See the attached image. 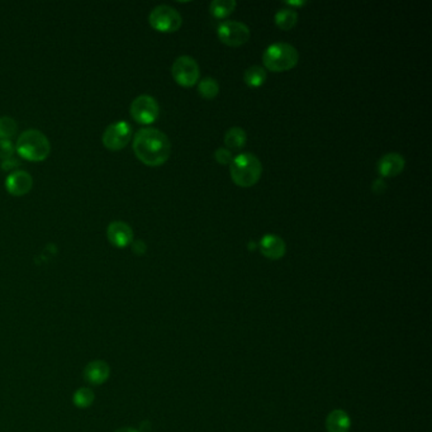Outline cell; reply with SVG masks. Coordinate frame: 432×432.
Returning <instances> with one entry per match:
<instances>
[{"label": "cell", "mask_w": 432, "mask_h": 432, "mask_svg": "<svg viewBox=\"0 0 432 432\" xmlns=\"http://www.w3.org/2000/svg\"><path fill=\"white\" fill-rule=\"evenodd\" d=\"M133 151L147 167H161L171 154V143L167 134L158 128H142L134 134Z\"/></svg>", "instance_id": "cell-1"}, {"label": "cell", "mask_w": 432, "mask_h": 432, "mask_svg": "<svg viewBox=\"0 0 432 432\" xmlns=\"http://www.w3.org/2000/svg\"><path fill=\"white\" fill-rule=\"evenodd\" d=\"M230 173L233 183L241 188H250L258 183L263 174L261 161L252 154H240L232 158Z\"/></svg>", "instance_id": "cell-2"}, {"label": "cell", "mask_w": 432, "mask_h": 432, "mask_svg": "<svg viewBox=\"0 0 432 432\" xmlns=\"http://www.w3.org/2000/svg\"><path fill=\"white\" fill-rule=\"evenodd\" d=\"M16 151L27 161L40 163L50 155V141L41 131L27 130L18 137Z\"/></svg>", "instance_id": "cell-3"}, {"label": "cell", "mask_w": 432, "mask_h": 432, "mask_svg": "<svg viewBox=\"0 0 432 432\" xmlns=\"http://www.w3.org/2000/svg\"><path fill=\"white\" fill-rule=\"evenodd\" d=\"M298 60H300V53L297 49L285 42H278V43L270 45L263 55L264 67L274 73L291 70L293 67H297Z\"/></svg>", "instance_id": "cell-4"}, {"label": "cell", "mask_w": 432, "mask_h": 432, "mask_svg": "<svg viewBox=\"0 0 432 432\" xmlns=\"http://www.w3.org/2000/svg\"><path fill=\"white\" fill-rule=\"evenodd\" d=\"M149 22L151 27L158 32L171 34L182 27L183 18L176 9L163 4L151 10Z\"/></svg>", "instance_id": "cell-5"}, {"label": "cell", "mask_w": 432, "mask_h": 432, "mask_svg": "<svg viewBox=\"0 0 432 432\" xmlns=\"http://www.w3.org/2000/svg\"><path fill=\"white\" fill-rule=\"evenodd\" d=\"M171 74L179 85L191 88L200 80V65L191 56H180L175 60L171 67Z\"/></svg>", "instance_id": "cell-6"}, {"label": "cell", "mask_w": 432, "mask_h": 432, "mask_svg": "<svg viewBox=\"0 0 432 432\" xmlns=\"http://www.w3.org/2000/svg\"><path fill=\"white\" fill-rule=\"evenodd\" d=\"M132 139V127L125 121H117L109 125L103 133V145L110 151L125 149Z\"/></svg>", "instance_id": "cell-7"}, {"label": "cell", "mask_w": 432, "mask_h": 432, "mask_svg": "<svg viewBox=\"0 0 432 432\" xmlns=\"http://www.w3.org/2000/svg\"><path fill=\"white\" fill-rule=\"evenodd\" d=\"M131 117L140 125H151L158 119L160 107L156 99L151 95H140L131 103Z\"/></svg>", "instance_id": "cell-8"}, {"label": "cell", "mask_w": 432, "mask_h": 432, "mask_svg": "<svg viewBox=\"0 0 432 432\" xmlns=\"http://www.w3.org/2000/svg\"><path fill=\"white\" fill-rule=\"evenodd\" d=\"M218 38L227 46L239 47L250 40V29L248 25L236 21H226L217 28Z\"/></svg>", "instance_id": "cell-9"}, {"label": "cell", "mask_w": 432, "mask_h": 432, "mask_svg": "<svg viewBox=\"0 0 432 432\" xmlns=\"http://www.w3.org/2000/svg\"><path fill=\"white\" fill-rule=\"evenodd\" d=\"M109 242L118 249H125L133 242V231L123 221H113L107 228Z\"/></svg>", "instance_id": "cell-10"}, {"label": "cell", "mask_w": 432, "mask_h": 432, "mask_svg": "<svg viewBox=\"0 0 432 432\" xmlns=\"http://www.w3.org/2000/svg\"><path fill=\"white\" fill-rule=\"evenodd\" d=\"M32 187H34L32 176L23 170L13 171L12 174L8 175L5 180V189L9 194L14 197H22L28 194L32 189Z\"/></svg>", "instance_id": "cell-11"}, {"label": "cell", "mask_w": 432, "mask_h": 432, "mask_svg": "<svg viewBox=\"0 0 432 432\" xmlns=\"http://www.w3.org/2000/svg\"><path fill=\"white\" fill-rule=\"evenodd\" d=\"M110 376V366L104 360H93L84 368L83 378L91 385H101Z\"/></svg>", "instance_id": "cell-12"}, {"label": "cell", "mask_w": 432, "mask_h": 432, "mask_svg": "<svg viewBox=\"0 0 432 432\" xmlns=\"http://www.w3.org/2000/svg\"><path fill=\"white\" fill-rule=\"evenodd\" d=\"M406 167V160L397 152H389L379 158L378 161V173L383 178H394L403 171Z\"/></svg>", "instance_id": "cell-13"}, {"label": "cell", "mask_w": 432, "mask_h": 432, "mask_svg": "<svg viewBox=\"0 0 432 432\" xmlns=\"http://www.w3.org/2000/svg\"><path fill=\"white\" fill-rule=\"evenodd\" d=\"M259 248L261 254L270 260L282 259L287 251L284 240L275 235H265L259 243Z\"/></svg>", "instance_id": "cell-14"}, {"label": "cell", "mask_w": 432, "mask_h": 432, "mask_svg": "<svg viewBox=\"0 0 432 432\" xmlns=\"http://www.w3.org/2000/svg\"><path fill=\"white\" fill-rule=\"evenodd\" d=\"M351 420L344 409H333L326 418L327 432H349Z\"/></svg>", "instance_id": "cell-15"}, {"label": "cell", "mask_w": 432, "mask_h": 432, "mask_svg": "<svg viewBox=\"0 0 432 432\" xmlns=\"http://www.w3.org/2000/svg\"><path fill=\"white\" fill-rule=\"evenodd\" d=\"M248 141V134L241 127H232L225 134L226 146L228 150H240Z\"/></svg>", "instance_id": "cell-16"}, {"label": "cell", "mask_w": 432, "mask_h": 432, "mask_svg": "<svg viewBox=\"0 0 432 432\" xmlns=\"http://www.w3.org/2000/svg\"><path fill=\"white\" fill-rule=\"evenodd\" d=\"M298 22V13L291 8H284L278 10L275 14V25L283 31H289Z\"/></svg>", "instance_id": "cell-17"}, {"label": "cell", "mask_w": 432, "mask_h": 432, "mask_svg": "<svg viewBox=\"0 0 432 432\" xmlns=\"http://www.w3.org/2000/svg\"><path fill=\"white\" fill-rule=\"evenodd\" d=\"M266 76L267 75H266V70L264 67L254 65L245 71L243 80L250 88H259L265 83Z\"/></svg>", "instance_id": "cell-18"}, {"label": "cell", "mask_w": 432, "mask_h": 432, "mask_svg": "<svg viewBox=\"0 0 432 432\" xmlns=\"http://www.w3.org/2000/svg\"><path fill=\"white\" fill-rule=\"evenodd\" d=\"M236 8V1L235 0H213L209 4V12L215 18L228 17Z\"/></svg>", "instance_id": "cell-19"}, {"label": "cell", "mask_w": 432, "mask_h": 432, "mask_svg": "<svg viewBox=\"0 0 432 432\" xmlns=\"http://www.w3.org/2000/svg\"><path fill=\"white\" fill-rule=\"evenodd\" d=\"M95 394L91 388H79L75 393L73 394V403L76 407L84 409V408H89L94 403Z\"/></svg>", "instance_id": "cell-20"}, {"label": "cell", "mask_w": 432, "mask_h": 432, "mask_svg": "<svg viewBox=\"0 0 432 432\" xmlns=\"http://www.w3.org/2000/svg\"><path fill=\"white\" fill-rule=\"evenodd\" d=\"M198 93L204 99H215L219 93V85L213 77H204L198 85Z\"/></svg>", "instance_id": "cell-21"}, {"label": "cell", "mask_w": 432, "mask_h": 432, "mask_svg": "<svg viewBox=\"0 0 432 432\" xmlns=\"http://www.w3.org/2000/svg\"><path fill=\"white\" fill-rule=\"evenodd\" d=\"M17 122L10 117H0V140H10L17 133Z\"/></svg>", "instance_id": "cell-22"}, {"label": "cell", "mask_w": 432, "mask_h": 432, "mask_svg": "<svg viewBox=\"0 0 432 432\" xmlns=\"http://www.w3.org/2000/svg\"><path fill=\"white\" fill-rule=\"evenodd\" d=\"M14 151H16V146L10 140H0V160L13 158Z\"/></svg>", "instance_id": "cell-23"}, {"label": "cell", "mask_w": 432, "mask_h": 432, "mask_svg": "<svg viewBox=\"0 0 432 432\" xmlns=\"http://www.w3.org/2000/svg\"><path fill=\"white\" fill-rule=\"evenodd\" d=\"M215 158L218 164L228 165L232 161V154L228 149H217L215 152Z\"/></svg>", "instance_id": "cell-24"}, {"label": "cell", "mask_w": 432, "mask_h": 432, "mask_svg": "<svg viewBox=\"0 0 432 432\" xmlns=\"http://www.w3.org/2000/svg\"><path fill=\"white\" fill-rule=\"evenodd\" d=\"M1 169L3 170H5V171H10V170H14L16 167H19V160L18 158H9L7 160H3V163H1Z\"/></svg>", "instance_id": "cell-25"}, {"label": "cell", "mask_w": 432, "mask_h": 432, "mask_svg": "<svg viewBox=\"0 0 432 432\" xmlns=\"http://www.w3.org/2000/svg\"><path fill=\"white\" fill-rule=\"evenodd\" d=\"M132 250L136 255H145L147 248H146L145 242L137 240V241L132 242Z\"/></svg>", "instance_id": "cell-26"}, {"label": "cell", "mask_w": 432, "mask_h": 432, "mask_svg": "<svg viewBox=\"0 0 432 432\" xmlns=\"http://www.w3.org/2000/svg\"><path fill=\"white\" fill-rule=\"evenodd\" d=\"M372 189H373L375 194H383V193L385 191V189H387V184H385V182H384L383 179H376L374 183H373Z\"/></svg>", "instance_id": "cell-27"}, {"label": "cell", "mask_w": 432, "mask_h": 432, "mask_svg": "<svg viewBox=\"0 0 432 432\" xmlns=\"http://www.w3.org/2000/svg\"><path fill=\"white\" fill-rule=\"evenodd\" d=\"M115 432H140L139 430H136V429H133V427H122V429H118Z\"/></svg>", "instance_id": "cell-28"}, {"label": "cell", "mask_w": 432, "mask_h": 432, "mask_svg": "<svg viewBox=\"0 0 432 432\" xmlns=\"http://www.w3.org/2000/svg\"><path fill=\"white\" fill-rule=\"evenodd\" d=\"M291 7H302L306 4V1H287Z\"/></svg>", "instance_id": "cell-29"}]
</instances>
